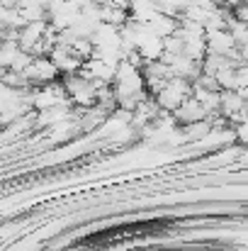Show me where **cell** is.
<instances>
[{"label":"cell","mask_w":248,"mask_h":251,"mask_svg":"<svg viewBox=\"0 0 248 251\" xmlns=\"http://www.w3.org/2000/svg\"><path fill=\"white\" fill-rule=\"evenodd\" d=\"M234 17H236L239 22H244V25L248 27V0H244V2H241V5L234 10Z\"/></svg>","instance_id":"cell-1"}]
</instances>
